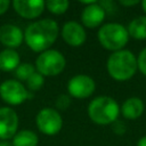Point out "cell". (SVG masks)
<instances>
[{"label": "cell", "mask_w": 146, "mask_h": 146, "mask_svg": "<svg viewBox=\"0 0 146 146\" xmlns=\"http://www.w3.org/2000/svg\"><path fill=\"white\" fill-rule=\"evenodd\" d=\"M43 82H44L43 75L40 74L39 72H34V73L27 79V87H29L30 90L36 91V90H39V89L43 86Z\"/></svg>", "instance_id": "obj_20"}, {"label": "cell", "mask_w": 146, "mask_h": 146, "mask_svg": "<svg viewBox=\"0 0 146 146\" xmlns=\"http://www.w3.org/2000/svg\"><path fill=\"white\" fill-rule=\"evenodd\" d=\"M120 3L124 7H130V6H135V5H138L139 1L138 0H121Z\"/></svg>", "instance_id": "obj_25"}, {"label": "cell", "mask_w": 146, "mask_h": 146, "mask_svg": "<svg viewBox=\"0 0 146 146\" xmlns=\"http://www.w3.org/2000/svg\"><path fill=\"white\" fill-rule=\"evenodd\" d=\"M0 146H13V145L7 140H0Z\"/></svg>", "instance_id": "obj_27"}, {"label": "cell", "mask_w": 146, "mask_h": 146, "mask_svg": "<svg viewBox=\"0 0 146 146\" xmlns=\"http://www.w3.org/2000/svg\"><path fill=\"white\" fill-rule=\"evenodd\" d=\"M24 34L22 30L13 24H5L0 27V42L7 47V49H14L21 46Z\"/></svg>", "instance_id": "obj_12"}, {"label": "cell", "mask_w": 146, "mask_h": 146, "mask_svg": "<svg viewBox=\"0 0 146 146\" xmlns=\"http://www.w3.org/2000/svg\"><path fill=\"white\" fill-rule=\"evenodd\" d=\"M0 97L9 105H19L29 98V91L17 80H6L0 84Z\"/></svg>", "instance_id": "obj_7"}, {"label": "cell", "mask_w": 146, "mask_h": 146, "mask_svg": "<svg viewBox=\"0 0 146 146\" xmlns=\"http://www.w3.org/2000/svg\"><path fill=\"white\" fill-rule=\"evenodd\" d=\"M13 7L21 17L33 19L43 13L46 2L42 0H14Z\"/></svg>", "instance_id": "obj_10"}, {"label": "cell", "mask_w": 146, "mask_h": 146, "mask_svg": "<svg viewBox=\"0 0 146 146\" xmlns=\"http://www.w3.org/2000/svg\"><path fill=\"white\" fill-rule=\"evenodd\" d=\"M39 143L38 136L31 130L18 131L13 137V146H36Z\"/></svg>", "instance_id": "obj_17"}, {"label": "cell", "mask_w": 146, "mask_h": 146, "mask_svg": "<svg viewBox=\"0 0 146 146\" xmlns=\"http://www.w3.org/2000/svg\"><path fill=\"white\" fill-rule=\"evenodd\" d=\"M144 108V103L139 97H130L123 102L120 112L127 120H137L143 114Z\"/></svg>", "instance_id": "obj_14"}, {"label": "cell", "mask_w": 146, "mask_h": 146, "mask_svg": "<svg viewBox=\"0 0 146 146\" xmlns=\"http://www.w3.org/2000/svg\"><path fill=\"white\" fill-rule=\"evenodd\" d=\"M58 36V24L54 19H40L30 24L24 33V40L30 49L43 52L50 48Z\"/></svg>", "instance_id": "obj_1"}, {"label": "cell", "mask_w": 146, "mask_h": 146, "mask_svg": "<svg viewBox=\"0 0 146 146\" xmlns=\"http://www.w3.org/2000/svg\"><path fill=\"white\" fill-rule=\"evenodd\" d=\"M137 66L138 70L146 76V47L139 52L137 57Z\"/></svg>", "instance_id": "obj_21"}, {"label": "cell", "mask_w": 146, "mask_h": 146, "mask_svg": "<svg viewBox=\"0 0 146 146\" xmlns=\"http://www.w3.org/2000/svg\"><path fill=\"white\" fill-rule=\"evenodd\" d=\"M137 146H146V136L141 137V138L138 140V143H137Z\"/></svg>", "instance_id": "obj_26"}, {"label": "cell", "mask_w": 146, "mask_h": 146, "mask_svg": "<svg viewBox=\"0 0 146 146\" xmlns=\"http://www.w3.org/2000/svg\"><path fill=\"white\" fill-rule=\"evenodd\" d=\"M106 68L111 78L116 81H127L131 79L137 70V57L130 50L122 49L119 51H114L110 55Z\"/></svg>", "instance_id": "obj_2"}, {"label": "cell", "mask_w": 146, "mask_h": 146, "mask_svg": "<svg viewBox=\"0 0 146 146\" xmlns=\"http://www.w3.org/2000/svg\"><path fill=\"white\" fill-rule=\"evenodd\" d=\"M19 55L14 49H5L0 51V70L3 72L16 70L19 65Z\"/></svg>", "instance_id": "obj_15"}, {"label": "cell", "mask_w": 146, "mask_h": 146, "mask_svg": "<svg viewBox=\"0 0 146 146\" xmlns=\"http://www.w3.org/2000/svg\"><path fill=\"white\" fill-rule=\"evenodd\" d=\"M105 14H106L105 10L103 9V7L98 2H95L90 6H87L83 9V11L81 13L82 24L89 29L98 27L103 23V21L105 19Z\"/></svg>", "instance_id": "obj_13"}, {"label": "cell", "mask_w": 146, "mask_h": 146, "mask_svg": "<svg viewBox=\"0 0 146 146\" xmlns=\"http://www.w3.org/2000/svg\"><path fill=\"white\" fill-rule=\"evenodd\" d=\"M141 7H143V10H144V13L146 14V0L141 1Z\"/></svg>", "instance_id": "obj_28"}, {"label": "cell", "mask_w": 146, "mask_h": 146, "mask_svg": "<svg viewBox=\"0 0 146 146\" xmlns=\"http://www.w3.org/2000/svg\"><path fill=\"white\" fill-rule=\"evenodd\" d=\"M18 115L10 107H0V140L13 138L17 133Z\"/></svg>", "instance_id": "obj_9"}, {"label": "cell", "mask_w": 146, "mask_h": 146, "mask_svg": "<svg viewBox=\"0 0 146 146\" xmlns=\"http://www.w3.org/2000/svg\"><path fill=\"white\" fill-rule=\"evenodd\" d=\"M66 65V59L62 52L54 49H48L41 52L36 60L35 66L40 74L43 76H54L63 72Z\"/></svg>", "instance_id": "obj_5"}, {"label": "cell", "mask_w": 146, "mask_h": 146, "mask_svg": "<svg viewBox=\"0 0 146 146\" xmlns=\"http://www.w3.org/2000/svg\"><path fill=\"white\" fill-rule=\"evenodd\" d=\"M71 104V98L67 96V95H59L57 100H56V106L58 110H62V111H65Z\"/></svg>", "instance_id": "obj_22"}, {"label": "cell", "mask_w": 146, "mask_h": 146, "mask_svg": "<svg viewBox=\"0 0 146 146\" xmlns=\"http://www.w3.org/2000/svg\"><path fill=\"white\" fill-rule=\"evenodd\" d=\"M120 107L116 100L108 96H99L88 105V115L97 124H111L117 120Z\"/></svg>", "instance_id": "obj_3"}, {"label": "cell", "mask_w": 146, "mask_h": 146, "mask_svg": "<svg viewBox=\"0 0 146 146\" xmlns=\"http://www.w3.org/2000/svg\"><path fill=\"white\" fill-rule=\"evenodd\" d=\"M35 72L34 70V66L30 63H24V64H21L18 65V67L15 70V76L18 79V80H22V81H27V79Z\"/></svg>", "instance_id": "obj_19"}, {"label": "cell", "mask_w": 146, "mask_h": 146, "mask_svg": "<svg viewBox=\"0 0 146 146\" xmlns=\"http://www.w3.org/2000/svg\"><path fill=\"white\" fill-rule=\"evenodd\" d=\"M98 41L107 50L119 51L128 43L129 33L127 27L119 23L104 24L98 31Z\"/></svg>", "instance_id": "obj_4"}, {"label": "cell", "mask_w": 146, "mask_h": 146, "mask_svg": "<svg viewBox=\"0 0 146 146\" xmlns=\"http://www.w3.org/2000/svg\"><path fill=\"white\" fill-rule=\"evenodd\" d=\"M70 2L67 0H50L46 2L47 9L55 15H62L68 9Z\"/></svg>", "instance_id": "obj_18"}, {"label": "cell", "mask_w": 146, "mask_h": 146, "mask_svg": "<svg viewBox=\"0 0 146 146\" xmlns=\"http://www.w3.org/2000/svg\"><path fill=\"white\" fill-rule=\"evenodd\" d=\"M10 2L8 0H0V15L5 14L9 8Z\"/></svg>", "instance_id": "obj_24"}, {"label": "cell", "mask_w": 146, "mask_h": 146, "mask_svg": "<svg viewBox=\"0 0 146 146\" xmlns=\"http://www.w3.org/2000/svg\"><path fill=\"white\" fill-rule=\"evenodd\" d=\"M129 36H132L136 40H145L146 39V16H139L132 19L128 27Z\"/></svg>", "instance_id": "obj_16"}, {"label": "cell", "mask_w": 146, "mask_h": 146, "mask_svg": "<svg viewBox=\"0 0 146 146\" xmlns=\"http://www.w3.org/2000/svg\"><path fill=\"white\" fill-rule=\"evenodd\" d=\"M35 123L42 133L52 136L60 131L63 127V119L57 110L46 107L38 113L35 117Z\"/></svg>", "instance_id": "obj_6"}, {"label": "cell", "mask_w": 146, "mask_h": 146, "mask_svg": "<svg viewBox=\"0 0 146 146\" xmlns=\"http://www.w3.org/2000/svg\"><path fill=\"white\" fill-rule=\"evenodd\" d=\"M62 38L68 46L80 47L86 41L87 35L83 26L80 23L70 21L62 27Z\"/></svg>", "instance_id": "obj_11"}, {"label": "cell", "mask_w": 146, "mask_h": 146, "mask_svg": "<svg viewBox=\"0 0 146 146\" xmlns=\"http://www.w3.org/2000/svg\"><path fill=\"white\" fill-rule=\"evenodd\" d=\"M96 84L94 79L84 74L71 78L67 83V91L74 98H87L94 94Z\"/></svg>", "instance_id": "obj_8"}, {"label": "cell", "mask_w": 146, "mask_h": 146, "mask_svg": "<svg viewBox=\"0 0 146 146\" xmlns=\"http://www.w3.org/2000/svg\"><path fill=\"white\" fill-rule=\"evenodd\" d=\"M112 124H113L112 129H113V131H114L116 135H123V133L127 131V128H125V124H124L123 121L116 120V121H114Z\"/></svg>", "instance_id": "obj_23"}]
</instances>
